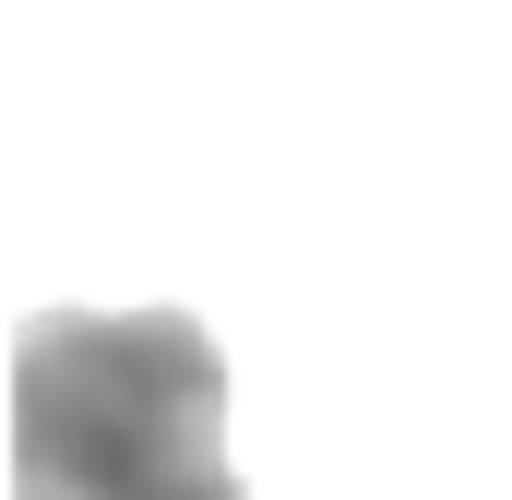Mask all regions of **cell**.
Returning a JSON list of instances; mask_svg holds the SVG:
<instances>
[{
    "mask_svg": "<svg viewBox=\"0 0 512 500\" xmlns=\"http://www.w3.org/2000/svg\"><path fill=\"white\" fill-rule=\"evenodd\" d=\"M12 500H251L215 334L191 310H36L12 334Z\"/></svg>",
    "mask_w": 512,
    "mask_h": 500,
    "instance_id": "cell-1",
    "label": "cell"
}]
</instances>
